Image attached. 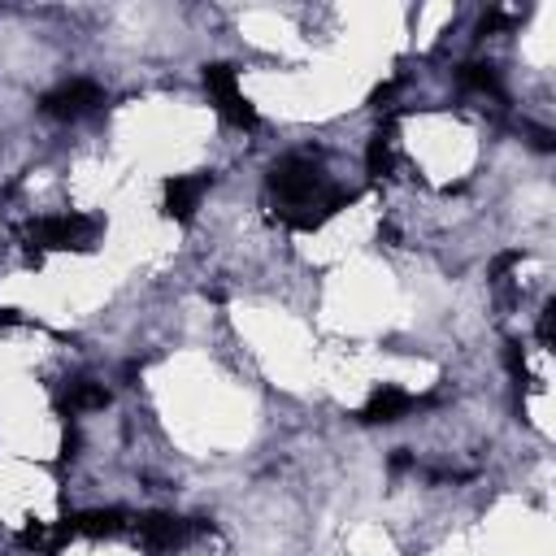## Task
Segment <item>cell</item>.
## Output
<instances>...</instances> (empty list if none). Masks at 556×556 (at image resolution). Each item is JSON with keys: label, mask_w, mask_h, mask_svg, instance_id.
Instances as JSON below:
<instances>
[{"label": "cell", "mask_w": 556, "mask_h": 556, "mask_svg": "<svg viewBox=\"0 0 556 556\" xmlns=\"http://www.w3.org/2000/svg\"><path fill=\"white\" fill-rule=\"evenodd\" d=\"M104 235V222L96 213H48L22 226V243L39 256V252H91Z\"/></svg>", "instance_id": "1"}, {"label": "cell", "mask_w": 556, "mask_h": 556, "mask_svg": "<svg viewBox=\"0 0 556 556\" xmlns=\"http://www.w3.org/2000/svg\"><path fill=\"white\" fill-rule=\"evenodd\" d=\"M265 187L278 195L282 217H287V213H300L304 204H313V200L326 191V174L317 169V156H308V152H291V156H282V161L269 169Z\"/></svg>", "instance_id": "2"}, {"label": "cell", "mask_w": 556, "mask_h": 556, "mask_svg": "<svg viewBox=\"0 0 556 556\" xmlns=\"http://www.w3.org/2000/svg\"><path fill=\"white\" fill-rule=\"evenodd\" d=\"M130 530H135V543H139L143 556H174L195 534H204L208 526L195 521V517H174V513H143V517L130 521Z\"/></svg>", "instance_id": "3"}, {"label": "cell", "mask_w": 556, "mask_h": 556, "mask_svg": "<svg viewBox=\"0 0 556 556\" xmlns=\"http://www.w3.org/2000/svg\"><path fill=\"white\" fill-rule=\"evenodd\" d=\"M204 91H208L213 109H217L230 126H239V130H256V122H261V117H256V104L243 96L235 65H226V61L204 65Z\"/></svg>", "instance_id": "4"}, {"label": "cell", "mask_w": 556, "mask_h": 556, "mask_svg": "<svg viewBox=\"0 0 556 556\" xmlns=\"http://www.w3.org/2000/svg\"><path fill=\"white\" fill-rule=\"evenodd\" d=\"M100 104H104V91H100V83H91V78H70V83L52 87V91L39 100V109H43L48 117H56V122H78V117L96 113Z\"/></svg>", "instance_id": "5"}, {"label": "cell", "mask_w": 556, "mask_h": 556, "mask_svg": "<svg viewBox=\"0 0 556 556\" xmlns=\"http://www.w3.org/2000/svg\"><path fill=\"white\" fill-rule=\"evenodd\" d=\"M208 187H213V174H174V178H165V217L187 226Z\"/></svg>", "instance_id": "6"}, {"label": "cell", "mask_w": 556, "mask_h": 556, "mask_svg": "<svg viewBox=\"0 0 556 556\" xmlns=\"http://www.w3.org/2000/svg\"><path fill=\"white\" fill-rule=\"evenodd\" d=\"M348 204H356V187H330V182H326V191H321L313 204H304L300 213H287L282 222H287L291 230H304V235H308V230H321V226H326L334 213H343Z\"/></svg>", "instance_id": "7"}, {"label": "cell", "mask_w": 556, "mask_h": 556, "mask_svg": "<svg viewBox=\"0 0 556 556\" xmlns=\"http://www.w3.org/2000/svg\"><path fill=\"white\" fill-rule=\"evenodd\" d=\"M421 404H430V400H417V395H408V391H400V387H374V395L365 400V408L356 413L365 426H378V421H400V417H408L413 408H421Z\"/></svg>", "instance_id": "8"}, {"label": "cell", "mask_w": 556, "mask_h": 556, "mask_svg": "<svg viewBox=\"0 0 556 556\" xmlns=\"http://www.w3.org/2000/svg\"><path fill=\"white\" fill-rule=\"evenodd\" d=\"M130 526V517L122 508H87V513H74L70 517V530L74 534H87V539H113Z\"/></svg>", "instance_id": "9"}, {"label": "cell", "mask_w": 556, "mask_h": 556, "mask_svg": "<svg viewBox=\"0 0 556 556\" xmlns=\"http://www.w3.org/2000/svg\"><path fill=\"white\" fill-rule=\"evenodd\" d=\"M109 404V391H104V382H91V378H74L65 391H61V400H56V408L65 413V417H74V413H96V408H104Z\"/></svg>", "instance_id": "10"}, {"label": "cell", "mask_w": 556, "mask_h": 556, "mask_svg": "<svg viewBox=\"0 0 556 556\" xmlns=\"http://www.w3.org/2000/svg\"><path fill=\"white\" fill-rule=\"evenodd\" d=\"M456 78H460V87H469V91H482V96H504V83H500V70H495V65L465 61V65L456 70Z\"/></svg>", "instance_id": "11"}, {"label": "cell", "mask_w": 556, "mask_h": 556, "mask_svg": "<svg viewBox=\"0 0 556 556\" xmlns=\"http://www.w3.org/2000/svg\"><path fill=\"white\" fill-rule=\"evenodd\" d=\"M365 169L369 178H387L391 174V130H378L365 148Z\"/></svg>", "instance_id": "12"}, {"label": "cell", "mask_w": 556, "mask_h": 556, "mask_svg": "<svg viewBox=\"0 0 556 556\" xmlns=\"http://www.w3.org/2000/svg\"><path fill=\"white\" fill-rule=\"evenodd\" d=\"M504 365L513 369V378H517V382H526V352H521V343H517V339H508V343H504Z\"/></svg>", "instance_id": "13"}, {"label": "cell", "mask_w": 556, "mask_h": 556, "mask_svg": "<svg viewBox=\"0 0 556 556\" xmlns=\"http://www.w3.org/2000/svg\"><path fill=\"white\" fill-rule=\"evenodd\" d=\"M552 339H556V300H547L543 313H539V343L552 348Z\"/></svg>", "instance_id": "14"}, {"label": "cell", "mask_w": 556, "mask_h": 556, "mask_svg": "<svg viewBox=\"0 0 556 556\" xmlns=\"http://www.w3.org/2000/svg\"><path fill=\"white\" fill-rule=\"evenodd\" d=\"M78 447H83V434H78L74 421H65V426H61V460H74Z\"/></svg>", "instance_id": "15"}, {"label": "cell", "mask_w": 556, "mask_h": 556, "mask_svg": "<svg viewBox=\"0 0 556 556\" xmlns=\"http://www.w3.org/2000/svg\"><path fill=\"white\" fill-rule=\"evenodd\" d=\"M404 469H417V460H413V456H408V452L400 447V452L391 456V473H404Z\"/></svg>", "instance_id": "16"}, {"label": "cell", "mask_w": 556, "mask_h": 556, "mask_svg": "<svg viewBox=\"0 0 556 556\" xmlns=\"http://www.w3.org/2000/svg\"><path fill=\"white\" fill-rule=\"evenodd\" d=\"M13 321H17V313H13V308H0V330L13 326Z\"/></svg>", "instance_id": "17"}]
</instances>
